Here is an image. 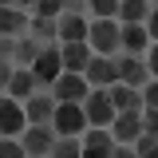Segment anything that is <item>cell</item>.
<instances>
[{
    "instance_id": "cell-1",
    "label": "cell",
    "mask_w": 158,
    "mask_h": 158,
    "mask_svg": "<svg viewBox=\"0 0 158 158\" xmlns=\"http://www.w3.org/2000/svg\"><path fill=\"white\" fill-rule=\"evenodd\" d=\"M52 131H56L59 138H83V135H87V115H83V103H56Z\"/></svg>"
},
{
    "instance_id": "cell-2",
    "label": "cell",
    "mask_w": 158,
    "mask_h": 158,
    "mask_svg": "<svg viewBox=\"0 0 158 158\" xmlns=\"http://www.w3.org/2000/svg\"><path fill=\"white\" fill-rule=\"evenodd\" d=\"M63 12L67 16H59V44H87V32H91V24L83 20L87 4L71 0V4H63Z\"/></svg>"
},
{
    "instance_id": "cell-3",
    "label": "cell",
    "mask_w": 158,
    "mask_h": 158,
    "mask_svg": "<svg viewBox=\"0 0 158 158\" xmlns=\"http://www.w3.org/2000/svg\"><path fill=\"white\" fill-rule=\"evenodd\" d=\"M87 48L103 59H115L118 52V24L115 20H95L91 24V32H87Z\"/></svg>"
},
{
    "instance_id": "cell-4",
    "label": "cell",
    "mask_w": 158,
    "mask_h": 158,
    "mask_svg": "<svg viewBox=\"0 0 158 158\" xmlns=\"http://www.w3.org/2000/svg\"><path fill=\"white\" fill-rule=\"evenodd\" d=\"M83 115H87V127H95V131H111V123H115L111 95H107V91H91V95L83 99Z\"/></svg>"
},
{
    "instance_id": "cell-5",
    "label": "cell",
    "mask_w": 158,
    "mask_h": 158,
    "mask_svg": "<svg viewBox=\"0 0 158 158\" xmlns=\"http://www.w3.org/2000/svg\"><path fill=\"white\" fill-rule=\"evenodd\" d=\"M32 75H36V87L52 95V83L63 75V59H59V48H44L40 59L32 63Z\"/></svg>"
},
{
    "instance_id": "cell-6",
    "label": "cell",
    "mask_w": 158,
    "mask_h": 158,
    "mask_svg": "<svg viewBox=\"0 0 158 158\" xmlns=\"http://www.w3.org/2000/svg\"><path fill=\"white\" fill-rule=\"evenodd\" d=\"M28 131V115H24V103L0 95V138H20Z\"/></svg>"
},
{
    "instance_id": "cell-7",
    "label": "cell",
    "mask_w": 158,
    "mask_h": 158,
    "mask_svg": "<svg viewBox=\"0 0 158 158\" xmlns=\"http://www.w3.org/2000/svg\"><path fill=\"white\" fill-rule=\"evenodd\" d=\"M20 146L28 158H52V146H56V131L52 127H28L20 135Z\"/></svg>"
},
{
    "instance_id": "cell-8",
    "label": "cell",
    "mask_w": 158,
    "mask_h": 158,
    "mask_svg": "<svg viewBox=\"0 0 158 158\" xmlns=\"http://www.w3.org/2000/svg\"><path fill=\"white\" fill-rule=\"evenodd\" d=\"M83 79H87V87L91 91H111L118 83V71H115V59H103V56H91V63H87V71H83Z\"/></svg>"
},
{
    "instance_id": "cell-9",
    "label": "cell",
    "mask_w": 158,
    "mask_h": 158,
    "mask_svg": "<svg viewBox=\"0 0 158 158\" xmlns=\"http://www.w3.org/2000/svg\"><path fill=\"white\" fill-rule=\"evenodd\" d=\"M118 52L123 56H135V59H142V52H150L146 24H123L118 28Z\"/></svg>"
},
{
    "instance_id": "cell-10",
    "label": "cell",
    "mask_w": 158,
    "mask_h": 158,
    "mask_svg": "<svg viewBox=\"0 0 158 158\" xmlns=\"http://www.w3.org/2000/svg\"><path fill=\"white\" fill-rule=\"evenodd\" d=\"M115 71H118V83L123 87H135V91H142L146 83H150V71H146V63L142 59H135V56H115Z\"/></svg>"
},
{
    "instance_id": "cell-11",
    "label": "cell",
    "mask_w": 158,
    "mask_h": 158,
    "mask_svg": "<svg viewBox=\"0 0 158 158\" xmlns=\"http://www.w3.org/2000/svg\"><path fill=\"white\" fill-rule=\"evenodd\" d=\"M87 95H91V87H87L83 75H59L52 83V99L56 103H83Z\"/></svg>"
},
{
    "instance_id": "cell-12",
    "label": "cell",
    "mask_w": 158,
    "mask_h": 158,
    "mask_svg": "<svg viewBox=\"0 0 158 158\" xmlns=\"http://www.w3.org/2000/svg\"><path fill=\"white\" fill-rule=\"evenodd\" d=\"M24 115H28V127H52V118H56V99L48 95V91H40L24 103Z\"/></svg>"
},
{
    "instance_id": "cell-13",
    "label": "cell",
    "mask_w": 158,
    "mask_h": 158,
    "mask_svg": "<svg viewBox=\"0 0 158 158\" xmlns=\"http://www.w3.org/2000/svg\"><path fill=\"white\" fill-rule=\"evenodd\" d=\"M111 138H115L118 146H135L138 138H142V111H138V115H115Z\"/></svg>"
},
{
    "instance_id": "cell-14",
    "label": "cell",
    "mask_w": 158,
    "mask_h": 158,
    "mask_svg": "<svg viewBox=\"0 0 158 158\" xmlns=\"http://www.w3.org/2000/svg\"><path fill=\"white\" fill-rule=\"evenodd\" d=\"M91 48L87 44H59V59H63V75H83L91 63Z\"/></svg>"
},
{
    "instance_id": "cell-15",
    "label": "cell",
    "mask_w": 158,
    "mask_h": 158,
    "mask_svg": "<svg viewBox=\"0 0 158 158\" xmlns=\"http://www.w3.org/2000/svg\"><path fill=\"white\" fill-rule=\"evenodd\" d=\"M79 142H83V158H111V154H115V138H111V131L87 127V135L79 138Z\"/></svg>"
},
{
    "instance_id": "cell-16",
    "label": "cell",
    "mask_w": 158,
    "mask_h": 158,
    "mask_svg": "<svg viewBox=\"0 0 158 158\" xmlns=\"http://www.w3.org/2000/svg\"><path fill=\"white\" fill-rule=\"evenodd\" d=\"M107 95H111L115 115H138V111H142V91H135V87H123V83H115Z\"/></svg>"
},
{
    "instance_id": "cell-17",
    "label": "cell",
    "mask_w": 158,
    "mask_h": 158,
    "mask_svg": "<svg viewBox=\"0 0 158 158\" xmlns=\"http://www.w3.org/2000/svg\"><path fill=\"white\" fill-rule=\"evenodd\" d=\"M28 20H32V16H24L20 4H0V36H4V40H16L20 32L28 28Z\"/></svg>"
},
{
    "instance_id": "cell-18",
    "label": "cell",
    "mask_w": 158,
    "mask_h": 158,
    "mask_svg": "<svg viewBox=\"0 0 158 158\" xmlns=\"http://www.w3.org/2000/svg\"><path fill=\"white\" fill-rule=\"evenodd\" d=\"M32 95H40L36 75H32L28 67H16V75H12V83H8V99H16V103H28Z\"/></svg>"
},
{
    "instance_id": "cell-19",
    "label": "cell",
    "mask_w": 158,
    "mask_h": 158,
    "mask_svg": "<svg viewBox=\"0 0 158 158\" xmlns=\"http://www.w3.org/2000/svg\"><path fill=\"white\" fill-rule=\"evenodd\" d=\"M28 36L36 40V44H52V40H59V20H44V16H32L28 20Z\"/></svg>"
},
{
    "instance_id": "cell-20",
    "label": "cell",
    "mask_w": 158,
    "mask_h": 158,
    "mask_svg": "<svg viewBox=\"0 0 158 158\" xmlns=\"http://www.w3.org/2000/svg\"><path fill=\"white\" fill-rule=\"evenodd\" d=\"M40 52H44V44H36L32 36H20L16 40V67H28L32 71V63L40 59Z\"/></svg>"
},
{
    "instance_id": "cell-21",
    "label": "cell",
    "mask_w": 158,
    "mask_h": 158,
    "mask_svg": "<svg viewBox=\"0 0 158 158\" xmlns=\"http://www.w3.org/2000/svg\"><path fill=\"white\" fill-rule=\"evenodd\" d=\"M118 16L127 20V24H146L150 20V4L146 0H123L118 4Z\"/></svg>"
},
{
    "instance_id": "cell-22",
    "label": "cell",
    "mask_w": 158,
    "mask_h": 158,
    "mask_svg": "<svg viewBox=\"0 0 158 158\" xmlns=\"http://www.w3.org/2000/svg\"><path fill=\"white\" fill-rule=\"evenodd\" d=\"M52 158H83V142L79 138H56Z\"/></svg>"
},
{
    "instance_id": "cell-23",
    "label": "cell",
    "mask_w": 158,
    "mask_h": 158,
    "mask_svg": "<svg viewBox=\"0 0 158 158\" xmlns=\"http://www.w3.org/2000/svg\"><path fill=\"white\" fill-rule=\"evenodd\" d=\"M87 12H95V20H115L118 16V0H91Z\"/></svg>"
},
{
    "instance_id": "cell-24",
    "label": "cell",
    "mask_w": 158,
    "mask_h": 158,
    "mask_svg": "<svg viewBox=\"0 0 158 158\" xmlns=\"http://www.w3.org/2000/svg\"><path fill=\"white\" fill-rule=\"evenodd\" d=\"M135 154H138V158H158V138L142 135V138L135 142Z\"/></svg>"
},
{
    "instance_id": "cell-25",
    "label": "cell",
    "mask_w": 158,
    "mask_h": 158,
    "mask_svg": "<svg viewBox=\"0 0 158 158\" xmlns=\"http://www.w3.org/2000/svg\"><path fill=\"white\" fill-rule=\"evenodd\" d=\"M142 111H158V79H150L142 87Z\"/></svg>"
},
{
    "instance_id": "cell-26",
    "label": "cell",
    "mask_w": 158,
    "mask_h": 158,
    "mask_svg": "<svg viewBox=\"0 0 158 158\" xmlns=\"http://www.w3.org/2000/svg\"><path fill=\"white\" fill-rule=\"evenodd\" d=\"M0 158H28V154H24L20 138H0Z\"/></svg>"
},
{
    "instance_id": "cell-27",
    "label": "cell",
    "mask_w": 158,
    "mask_h": 158,
    "mask_svg": "<svg viewBox=\"0 0 158 158\" xmlns=\"http://www.w3.org/2000/svg\"><path fill=\"white\" fill-rule=\"evenodd\" d=\"M142 135L158 138V111H142Z\"/></svg>"
},
{
    "instance_id": "cell-28",
    "label": "cell",
    "mask_w": 158,
    "mask_h": 158,
    "mask_svg": "<svg viewBox=\"0 0 158 158\" xmlns=\"http://www.w3.org/2000/svg\"><path fill=\"white\" fill-rule=\"evenodd\" d=\"M12 59H16V40L0 36V63H12Z\"/></svg>"
},
{
    "instance_id": "cell-29",
    "label": "cell",
    "mask_w": 158,
    "mask_h": 158,
    "mask_svg": "<svg viewBox=\"0 0 158 158\" xmlns=\"http://www.w3.org/2000/svg\"><path fill=\"white\" fill-rule=\"evenodd\" d=\"M146 36L158 44V4H150V20H146Z\"/></svg>"
},
{
    "instance_id": "cell-30",
    "label": "cell",
    "mask_w": 158,
    "mask_h": 158,
    "mask_svg": "<svg viewBox=\"0 0 158 158\" xmlns=\"http://www.w3.org/2000/svg\"><path fill=\"white\" fill-rule=\"evenodd\" d=\"M12 75H16V63H0V91H8Z\"/></svg>"
},
{
    "instance_id": "cell-31",
    "label": "cell",
    "mask_w": 158,
    "mask_h": 158,
    "mask_svg": "<svg viewBox=\"0 0 158 158\" xmlns=\"http://www.w3.org/2000/svg\"><path fill=\"white\" fill-rule=\"evenodd\" d=\"M146 71H150V75H158V44L146 52Z\"/></svg>"
},
{
    "instance_id": "cell-32",
    "label": "cell",
    "mask_w": 158,
    "mask_h": 158,
    "mask_svg": "<svg viewBox=\"0 0 158 158\" xmlns=\"http://www.w3.org/2000/svg\"><path fill=\"white\" fill-rule=\"evenodd\" d=\"M111 158H138V154H135V146H115V154H111Z\"/></svg>"
}]
</instances>
